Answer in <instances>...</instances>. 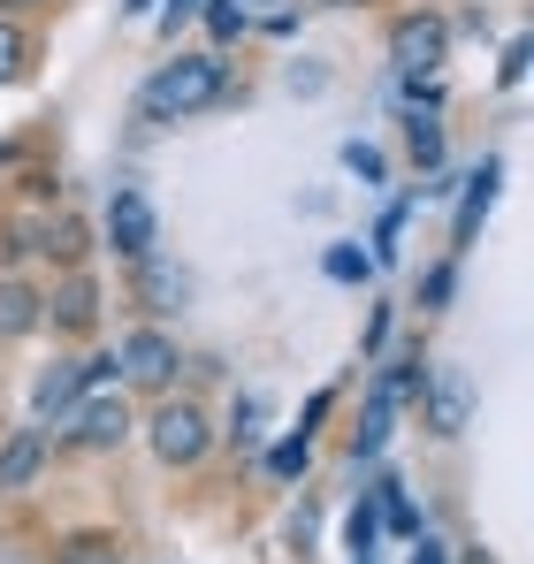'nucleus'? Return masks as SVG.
Here are the masks:
<instances>
[{"label": "nucleus", "instance_id": "3", "mask_svg": "<svg viewBox=\"0 0 534 564\" xmlns=\"http://www.w3.org/2000/svg\"><path fill=\"white\" fill-rule=\"evenodd\" d=\"M115 375L130 381L138 397H161V389H177V375H183V344L161 321H138V328L115 344Z\"/></svg>", "mask_w": 534, "mask_h": 564}, {"label": "nucleus", "instance_id": "22", "mask_svg": "<svg viewBox=\"0 0 534 564\" xmlns=\"http://www.w3.org/2000/svg\"><path fill=\"white\" fill-rule=\"evenodd\" d=\"M374 496H382V511H389V527H397V534H420V519H413V503H405V488H397V480H382Z\"/></svg>", "mask_w": 534, "mask_h": 564}, {"label": "nucleus", "instance_id": "13", "mask_svg": "<svg viewBox=\"0 0 534 564\" xmlns=\"http://www.w3.org/2000/svg\"><path fill=\"white\" fill-rule=\"evenodd\" d=\"M46 260H54L62 275L92 260V237H85V221H77V214H54V221H46Z\"/></svg>", "mask_w": 534, "mask_h": 564}, {"label": "nucleus", "instance_id": "6", "mask_svg": "<svg viewBox=\"0 0 534 564\" xmlns=\"http://www.w3.org/2000/svg\"><path fill=\"white\" fill-rule=\"evenodd\" d=\"M389 62H397V77H436L450 62V23L436 8L397 15V23H389Z\"/></svg>", "mask_w": 534, "mask_h": 564}, {"label": "nucleus", "instance_id": "1", "mask_svg": "<svg viewBox=\"0 0 534 564\" xmlns=\"http://www.w3.org/2000/svg\"><path fill=\"white\" fill-rule=\"evenodd\" d=\"M222 93H229V62H222V46H199V54H177V62H161L146 77L138 115L146 122H191V115H206Z\"/></svg>", "mask_w": 534, "mask_h": 564}, {"label": "nucleus", "instance_id": "10", "mask_svg": "<svg viewBox=\"0 0 534 564\" xmlns=\"http://www.w3.org/2000/svg\"><path fill=\"white\" fill-rule=\"evenodd\" d=\"M46 328L54 336H92L99 328V282H92V268H70L46 290Z\"/></svg>", "mask_w": 534, "mask_h": 564}, {"label": "nucleus", "instance_id": "19", "mask_svg": "<svg viewBox=\"0 0 534 564\" xmlns=\"http://www.w3.org/2000/svg\"><path fill=\"white\" fill-rule=\"evenodd\" d=\"M306 466H313V435H282V443L267 451V473H275V480H306Z\"/></svg>", "mask_w": 534, "mask_h": 564}, {"label": "nucleus", "instance_id": "18", "mask_svg": "<svg viewBox=\"0 0 534 564\" xmlns=\"http://www.w3.org/2000/svg\"><path fill=\"white\" fill-rule=\"evenodd\" d=\"M8 268H23V260H46V214H23V221H8Z\"/></svg>", "mask_w": 534, "mask_h": 564}, {"label": "nucleus", "instance_id": "9", "mask_svg": "<svg viewBox=\"0 0 534 564\" xmlns=\"http://www.w3.org/2000/svg\"><path fill=\"white\" fill-rule=\"evenodd\" d=\"M54 466V435L31 420V427H8L0 435V496H23V488H39V473Z\"/></svg>", "mask_w": 534, "mask_h": 564}, {"label": "nucleus", "instance_id": "16", "mask_svg": "<svg viewBox=\"0 0 534 564\" xmlns=\"http://www.w3.org/2000/svg\"><path fill=\"white\" fill-rule=\"evenodd\" d=\"M389 420H397V404H389V389L374 381V397H366V420H359V435H352V451H359V458H374V451H382Z\"/></svg>", "mask_w": 534, "mask_h": 564}, {"label": "nucleus", "instance_id": "11", "mask_svg": "<svg viewBox=\"0 0 534 564\" xmlns=\"http://www.w3.org/2000/svg\"><path fill=\"white\" fill-rule=\"evenodd\" d=\"M46 328V290L31 275H0V344H23Z\"/></svg>", "mask_w": 534, "mask_h": 564}, {"label": "nucleus", "instance_id": "8", "mask_svg": "<svg viewBox=\"0 0 534 564\" xmlns=\"http://www.w3.org/2000/svg\"><path fill=\"white\" fill-rule=\"evenodd\" d=\"M413 404H420V427L444 435V443H450V435H466V420H473V389H466L458 367H428V381H420Z\"/></svg>", "mask_w": 534, "mask_h": 564}, {"label": "nucleus", "instance_id": "15", "mask_svg": "<svg viewBox=\"0 0 534 564\" xmlns=\"http://www.w3.org/2000/svg\"><path fill=\"white\" fill-rule=\"evenodd\" d=\"M23 77H31V31L0 15V85H23Z\"/></svg>", "mask_w": 534, "mask_h": 564}, {"label": "nucleus", "instance_id": "7", "mask_svg": "<svg viewBox=\"0 0 534 564\" xmlns=\"http://www.w3.org/2000/svg\"><path fill=\"white\" fill-rule=\"evenodd\" d=\"M107 245H115V260H153V245H161V214H153V198L138 184H115L107 198Z\"/></svg>", "mask_w": 534, "mask_h": 564}, {"label": "nucleus", "instance_id": "20", "mask_svg": "<svg viewBox=\"0 0 534 564\" xmlns=\"http://www.w3.org/2000/svg\"><path fill=\"white\" fill-rule=\"evenodd\" d=\"M450 290H458V260H436V268L420 275V313H444Z\"/></svg>", "mask_w": 534, "mask_h": 564}, {"label": "nucleus", "instance_id": "2", "mask_svg": "<svg viewBox=\"0 0 534 564\" xmlns=\"http://www.w3.org/2000/svg\"><path fill=\"white\" fill-rule=\"evenodd\" d=\"M138 427H146V451H153L169 473L206 466V451H214V420H206V404H199V397H177V389H161L153 412H146Z\"/></svg>", "mask_w": 534, "mask_h": 564}, {"label": "nucleus", "instance_id": "26", "mask_svg": "<svg viewBox=\"0 0 534 564\" xmlns=\"http://www.w3.org/2000/svg\"><path fill=\"white\" fill-rule=\"evenodd\" d=\"M191 15H199V0H169V8H161V31L177 39V23H191Z\"/></svg>", "mask_w": 534, "mask_h": 564}, {"label": "nucleus", "instance_id": "17", "mask_svg": "<svg viewBox=\"0 0 534 564\" xmlns=\"http://www.w3.org/2000/svg\"><path fill=\"white\" fill-rule=\"evenodd\" d=\"M54 564H130V557H122L115 534H70V542L54 550Z\"/></svg>", "mask_w": 534, "mask_h": 564}, {"label": "nucleus", "instance_id": "5", "mask_svg": "<svg viewBox=\"0 0 534 564\" xmlns=\"http://www.w3.org/2000/svg\"><path fill=\"white\" fill-rule=\"evenodd\" d=\"M130 435H138V412H130L122 389H92L62 420V451H122Z\"/></svg>", "mask_w": 534, "mask_h": 564}, {"label": "nucleus", "instance_id": "28", "mask_svg": "<svg viewBox=\"0 0 534 564\" xmlns=\"http://www.w3.org/2000/svg\"><path fill=\"white\" fill-rule=\"evenodd\" d=\"M405 564H450V550H444V542H436V534H420V550H413V557H405Z\"/></svg>", "mask_w": 534, "mask_h": 564}, {"label": "nucleus", "instance_id": "14", "mask_svg": "<svg viewBox=\"0 0 534 564\" xmlns=\"http://www.w3.org/2000/svg\"><path fill=\"white\" fill-rule=\"evenodd\" d=\"M405 153H413L420 169H444V122L413 107V115H405Z\"/></svg>", "mask_w": 534, "mask_h": 564}, {"label": "nucleus", "instance_id": "30", "mask_svg": "<svg viewBox=\"0 0 534 564\" xmlns=\"http://www.w3.org/2000/svg\"><path fill=\"white\" fill-rule=\"evenodd\" d=\"M458 564H489V557H481V550H466V557H458Z\"/></svg>", "mask_w": 534, "mask_h": 564}, {"label": "nucleus", "instance_id": "4", "mask_svg": "<svg viewBox=\"0 0 534 564\" xmlns=\"http://www.w3.org/2000/svg\"><path fill=\"white\" fill-rule=\"evenodd\" d=\"M107 375H115V351H85V359H54V367H39V381H31V420H39V427H46V420L62 427L77 397L107 389Z\"/></svg>", "mask_w": 534, "mask_h": 564}, {"label": "nucleus", "instance_id": "25", "mask_svg": "<svg viewBox=\"0 0 534 564\" xmlns=\"http://www.w3.org/2000/svg\"><path fill=\"white\" fill-rule=\"evenodd\" d=\"M366 550H374V503L352 511V557H366Z\"/></svg>", "mask_w": 534, "mask_h": 564}, {"label": "nucleus", "instance_id": "24", "mask_svg": "<svg viewBox=\"0 0 534 564\" xmlns=\"http://www.w3.org/2000/svg\"><path fill=\"white\" fill-rule=\"evenodd\" d=\"M344 169L366 176V184H382V153H374V145H344Z\"/></svg>", "mask_w": 534, "mask_h": 564}, {"label": "nucleus", "instance_id": "31", "mask_svg": "<svg viewBox=\"0 0 534 564\" xmlns=\"http://www.w3.org/2000/svg\"><path fill=\"white\" fill-rule=\"evenodd\" d=\"M15 8H39V0H8V15H15Z\"/></svg>", "mask_w": 534, "mask_h": 564}, {"label": "nucleus", "instance_id": "29", "mask_svg": "<svg viewBox=\"0 0 534 564\" xmlns=\"http://www.w3.org/2000/svg\"><path fill=\"white\" fill-rule=\"evenodd\" d=\"M313 8H359V0H313Z\"/></svg>", "mask_w": 534, "mask_h": 564}, {"label": "nucleus", "instance_id": "27", "mask_svg": "<svg viewBox=\"0 0 534 564\" xmlns=\"http://www.w3.org/2000/svg\"><path fill=\"white\" fill-rule=\"evenodd\" d=\"M527 77V39H512V54H504V85H520Z\"/></svg>", "mask_w": 534, "mask_h": 564}, {"label": "nucleus", "instance_id": "23", "mask_svg": "<svg viewBox=\"0 0 534 564\" xmlns=\"http://www.w3.org/2000/svg\"><path fill=\"white\" fill-rule=\"evenodd\" d=\"M329 275H337V282H366V252L337 245V252H329Z\"/></svg>", "mask_w": 534, "mask_h": 564}, {"label": "nucleus", "instance_id": "12", "mask_svg": "<svg viewBox=\"0 0 534 564\" xmlns=\"http://www.w3.org/2000/svg\"><path fill=\"white\" fill-rule=\"evenodd\" d=\"M496 161H481V176H473V191H466V206H458V229H450V260L473 245V229H481V214H489V198H496Z\"/></svg>", "mask_w": 534, "mask_h": 564}, {"label": "nucleus", "instance_id": "21", "mask_svg": "<svg viewBox=\"0 0 534 564\" xmlns=\"http://www.w3.org/2000/svg\"><path fill=\"white\" fill-rule=\"evenodd\" d=\"M206 31H214V46L245 39V0H206Z\"/></svg>", "mask_w": 534, "mask_h": 564}]
</instances>
